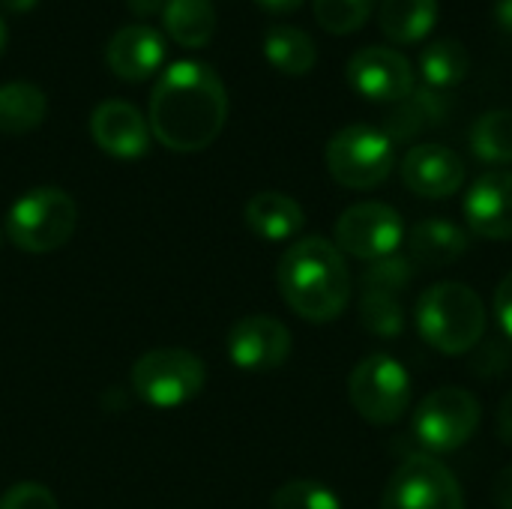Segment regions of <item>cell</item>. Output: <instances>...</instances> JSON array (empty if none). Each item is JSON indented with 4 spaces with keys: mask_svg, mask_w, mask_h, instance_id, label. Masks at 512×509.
Listing matches in <instances>:
<instances>
[{
    "mask_svg": "<svg viewBox=\"0 0 512 509\" xmlns=\"http://www.w3.org/2000/svg\"><path fill=\"white\" fill-rule=\"evenodd\" d=\"M378 24L396 45H417L438 24V0H381Z\"/></svg>",
    "mask_w": 512,
    "mask_h": 509,
    "instance_id": "ffe728a7",
    "label": "cell"
},
{
    "mask_svg": "<svg viewBox=\"0 0 512 509\" xmlns=\"http://www.w3.org/2000/svg\"><path fill=\"white\" fill-rule=\"evenodd\" d=\"M162 24L183 48H204L216 33L213 0H165Z\"/></svg>",
    "mask_w": 512,
    "mask_h": 509,
    "instance_id": "7402d4cb",
    "label": "cell"
},
{
    "mask_svg": "<svg viewBox=\"0 0 512 509\" xmlns=\"http://www.w3.org/2000/svg\"><path fill=\"white\" fill-rule=\"evenodd\" d=\"M276 282L294 315L312 324L336 321L351 303V273L336 243L303 237L279 261Z\"/></svg>",
    "mask_w": 512,
    "mask_h": 509,
    "instance_id": "7a4b0ae2",
    "label": "cell"
},
{
    "mask_svg": "<svg viewBox=\"0 0 512 509\" xmlns=\"http://www.w3.org/2000/svg\"><path fill=\"white\" fill-rule=\"evenodd\" d=\"M450 114V102L441 90H432V87H414V93L408 99H402L393 114L387 117V138L393 144H402V141H411L414 135L438 126L444 117Z\"/></svg>",
    "mask_w": 512,
    "mask_h": 509,
    "instance_id": "d6986e66",
    "label": "cell"
},
{
    "mask_svg": "<svg viewBox=\"0 0 512 509\" xmlns=\"http://www.w3.org/2000/svg\"><path fill=\"white\" fill-rule=\"evenodd\" d=\"M243 219L249 225V231L267 243H285L294 240L303 225H306V213L300 207V201H294L285 192H258L246 201L243 207Z\"/></svg>",
    "mask_w": 512,
    "mask_h": 509,
    "instance_id": "ac0fdd59",
    "label": "cell"
},
{
    "mask_svg": "<svg viewBox=\"0 0 512 509\" xmlns=\"http://www.w3.org/2000/svg\"><path fill=\"white\" fill-rule=\"evenodd\" d=\"M495 429H498V438L512 447V390L504 396V399H501V405H498Z\"/></svg>",
    "mask_w": 512,
    "mask_h": 509,
    "instance_id": "d6a6232c",
    "label": "cell"
},
{
    "mask_svg": "<svg viewBox=\"0 0 512 509\" xmlns=\"http://www.w3.org/2000/svg\"><path fill=\"white\" fill-rule=\"evenodd\" d=\"M471 54L456 36H438L420 51V78L432 90H453L468 78Z\"/></svg>",
    "mask_w": 512,
    "mask_h": 509,
    "instance_id": "44dd1931",
    "label": "cell"
},
{
    "mask_svg": "<svg viewBox=\"0 0 512 509\" xmlns=\"http://www.w3.org/2000/svg\"><path fill=\"white\" fill-rule=\"evenodd\" d=\"M495 318L504 330V336L512 339V273H507L495 291Z\"/></svg>",
    "mask_w": 512,
    "mask_h": 509,
    "instance_id": "4dcf8cb0",
    "label": "cell"
},
{
    "mask_svg": "<svg viewBox=\"0 0 512 509\" xmlns=\"http://www.w3.org/2000/svg\"><path fill=\"white\" fill-rule=\"evenodd\" d=\"M348 399L354 411L372 426H393L405 417L414 399V384L405 366L390 354L363 357L348 378Z\"/></svg>",
    "mask_w": 512,
    "mask_h": 509,
    "instance_id": "52a82bcc",
    "label": "cell"
},
{
    "mask_svg": "<svg viewBox=\"0 0 512 509\" xmlns=\"http://www.w3.org/2000/svg\"><path fill=\"white\" fill-rule=\"evenodd\" d=\"M3 48H6V24L0 18V54H3Z\"/></svg>",
    "mask_w": 512,
    "mask_h": 509,
    "instance_id": "74e56055",
    "label": "cell"
},
{
    "mask_svg": "<svg viewBox=\"0 0 512 509\" xmlns=\"http://www.w3.org/2000/svg\"><path fill=\"white\" fill-rule=\"evenodd\" d=\"M96 147L114 159H138L150 150V123L126 99H105L90 114Z\"/></svg>",
    "mask_w": 512,
    "mask_h": 509,
    "instance_id": "5bb4252c",
    "label": "cell"
},
{
    "mask_svg": "<svg viewBox=\"0 0 512 509\" xmlns=\"http://www.w3.org/2000/svg\"><path fill=\"white\" fill-rule=\"evenodd\" d=\"M258 3L270 12H294L303 0H258Z\"/></svg>",
    "mask_w": 512,
    "mask_h": 509,
    "instance_id": "d590c367",
    "label": "cell"
},
{
    "mask_svg": "<svg viewBox=\"0 0 512 509\" xmlns=\"http://www.w3.org/2000/svg\"><path fill=\"white\" fill-rule=\"evenodd\" d=\"M471 153L486 165L512 162V111L495 108L474 120L471 126Z\"/></svg>",
    "mask_w": 512,
    "mask_h": 509,
    "instance_id": "d4e9b609",
    "label": "cell"
},
{
    "mask_svg": "<svg viewBox=\"0 0 512 509\" xmlns=\"http://www.w3.org/2000/svg\"><path fill=\"white\" fill-rule=\"evenodd\" d=\"M381 509H465L456 474L429 453L408 456L390 477Z\"/></svg>",
    "mask_w": 512,
    "mask_h": 509,
    "instance_id": "9c48e42d",
    "label": "cell"
},
{
    "mask_svg": "<svg viewBox=\"0 0 512 509\" xmlns=\"http://www.w3.org/2000/svg\"><path fill=\"white\" fill-rule=\"evenodd\" d=\"M126 6H129V12H132V15H138V18H150V15H156V12H162V9H165V0H126Z\"/></svg>",
    "mask_w": 512,
    "mask_h": 509,
    "instance_id": "836d02e7",
    "label": "cell"
},
{
    "mask_svg": "<svg viewBox=\"0 0 512 509\" xmlns=\"http://www.w3.org/2000/svg\"><path fill=\"white\" fill-rule=\"evenodd\" d=\"M330 177L345 189H375L396 168V144L384 129L354 123L339 129L324 150Z\"/></svg>",
    "mask_w": 512,
    "mask_h": 509,
    "instance_id": "5b68a950",
    "label": "cell"
},
{
    "mask_svg": "<svg viewBox=\"0 0 512 509\" xmlns=\"http://www.w3.org/2000/svg\"><path fill=\"white\" fill-rule=\"evenodd\" d=\"M228 357L246 372H273L291 357V330L273 315H246L228 333Z\"/></svg>",
    "mask_w": 512,
    "mask_h": 509,
    "instance_id": "7c38bea8",
    "label": "cell"
},
{
    "mask_svg": "<svg viewBox=\"0 0 512 509\" xmlns=\"http://www.w3.org/2000/svg\"><path fill=\"white\" fill-rule=\"evenodd\" d=\"M0 509H60L57 498L39 483H15L3 492Z\"/></svg>",
    "mask_w": 512,
    "mask_h": 509,
    "instance_id": "f546056e",
    "label": "cell"
},
{
    "mask_svg": "<svg viewBox=\"0 0 512 509\" xmlns=\"http://www.w3.org/2000/svg\"><path fill=\"white\" fill-rule=\"evenodd\" d=\"M468 228L486 240H512V171H486L462 201Z\"/></svg>",
    "mask_w": 512,
    "mask_h": 509,
    "instance_id": "9a60e30c",
    "label": "cell"
},
{
    "mask_svg": "<svg viewBox=\"0 0 512 509\" xmlns=\"http://www.w3.org/2000/svg\"><path fill=\"white\" fill-rule=\"evenodd\" d=\"M495 21L504 33L512 36V0H498L495 3Z\"/></svg>",
    "mask_w": 512,
    "mask_h": 509,
    "instance_id": "e575fe53",
    "label": "cell"
},
{
    "mask_svg": "<svg viewBox=\"0 0 512 509\" xmlns=\"http://www.w3.org/2000/svg\"><path fill=\"white\" fill-rule=\"evenodd\" d=\"M78 225V207L72 195L57 186H39L24 192L6 213V240L30 255L57 252L69 243Z\"/></svg>",
    "mask_w": 512,
    "mask_h": 509,
    "instance_id": "277c9868",
    "label": "cell"
},
{
    "mask_svg": "<svg viewBox=\"0 0 512 509\" xmlns=\"http://www.w3.org/2000/svg\"><path fill=\"white\" fill-rule=\"evenodd\" d=\"M264 54L267 60L285 72V75H306L318 63V45L315 39L291 24H276L264 36Z\"/></svg>",
    "mask_w": 512,
    "mask_h": 509,
    "instance_id": "cb8c5ba5",
    "label": "cell"
},
{
    "mask_svg": "<svg viewBox=\"0 0 512 509\" xmlns=\"http://www.w3.org/2000/svg\"><path fill=\"white\" fill-rule=\"evenodd\" d=\"M492 504H495V509H512V465L495 474V480H492Z\"/></svg>",
    "mask_w": 512,
    "mask_h": 509,
    "instance_id": "1f68e13d",
    "label": "cell"
},
{
    "mask_svg": "<svg viewBox=\"0 0 512 509\" xmlns=\"http://www.w3.org/2000/svg\"><path fill=\"white\" fill-rule=\"evenodd\" d=\"M414 279V264L408 255H387L378 261H369L363 273V294H390L399 297Z\"/></svg>",
    "mask_w": 512,
    "mask_h": 509,
    "instance_id": "484cf974",
    "label": "cell"
},
{
    "mask_svg": "<svg viewBox=\"0 0 512 509\" xmlns=\"http://www.w3.org/2000/svg\"><path fill=\"white\" fill-rule=\"evenodd\" d=\"M228 120V93L216 69L201 60L168 66L150 96V135L174 153L210 147Z\"/></svg>",
    "mask_w": 512,
    "mask_h": 509,
    "instance_id": "6da1fadb",
    "label": "cell"
},
{
    "mask_svg": "<svg viewBox=\"0 0 512 509\" xmlns=\"http://www.w3.org/2000/svg\"><path fill=\"white\" fill-rule=\"evenodd\" d=\"M483 408L471 390L438 387L414 411V435L429 456L462 450L480 429Z\"/></svg>",
    "mask_w": 512,
    "mask_h": 509,
    "instance_id": "ba28073f",
    "label": "cell"
},
{
    "mask_svg": "<svg viewBox=\"0 0 512 509\" xmlns=\"http://www.w3.org/2000/svg\"><path fill=\"white\" fill-rule=\"evenodd\" d=\"M207 384V366L183 348H156L135 360L132 387L150 408L171 411L192 402Z\"/></svg>",
    "mask_w": 512,
    "mask_h": 509,
    "instance_id": "8992f818",
    "label": "cell"
},
{
    "mask_svg": "<svg viewBox=\"0 0 512 509\" xmlns=\"http://www.w3.org/2000/svg\"><path fill=\"white\" fill-rule=\"evenodd\" d=\"M414 324L426 345L441 354H468L486 336V303L465 282H435L429 285L414 309Z\"/></svg>",
    "mask_w": 512,
    "mask_h": 509,
    "instance_id": "3957f363",
    "label": "cell"
},
{
    "mask_svg": "<svg viewBox=\"0 0 512 509\" xmlns=\"http://www.w3.org/2000/svg\"><path fill=\"white\" fill-rule=\"evenodd\" d=\"M360 321L378 339H396L405 330V309H402L399 297L363 294L360 297Z\"/></svg>",
    "mask_w": 512,
    "mask_h": 509,
    "instance_id": "83f0119b",
    "label": "cell"
},
{
    "mask_svg": "<svg viewBox=\"0 0 512 509\" xmlns=\"http://www.w3.org/2000/svg\"><path fill=\"white\" fill-rule=\"evenodd\" d=\"M270 509H342V501L318 480H288L273 492Z\"/></svg>",
    "mask_w": 512,
    "mask_h": 509,
    "instance_id": "f1b7e54d",
    "label": "cell"
},
{
    "mask_svg": "<svg viewBox=\"0 0 512 509\" xmlns=\"http://www.w3.org/2000/svg\"><path fill=\"white\" fill-rule=\"evenodd\" d=\"M408 258L414 267H423V270H441V267H450L456 264L465 252H468V231L450 219H441V216H432V219H423L417 222L411 231H408Z\"/></svg>",
    "mask_w": 512,
    "mask_h": 509,
    "instance_id": "e0dca14e",
    "label": "cell"
},
{
    "mask_svg": "<svg viewBox=\"0 0 512 509\" xmlns=\"http://www.w3.org/2000/svg\"><path fill=\"white\" fill-rule=\"evenodd\" d=\"M345 78L354 87V93H360L363 99L387 102V105H399L417 87L411 60L387 45L360 48L345 66Z\"/></svg>",
    "mask_w": 512,
    "mask_h": 509,
    "instance_id": "8fae6325",
    "label": "cell"
},
{
    "mask_svg": "<svg viewBox=\"0 0 512 509\" xmlns=\"http://www.w3.org/2000/svg\"><path fill=\"white\" fill-rule=\"evenodd\" d=\"M168 54V45L162 39L159 30H153L150 24H129V27H120L108 48H105V60H108V69L123 78V81H144L150 78L162 60Z\"/></svg>",
    "mask_w": 512,
    "mask_h": 509,
    "instance_id": "2e32d148",
    "label": "cell"
},
{
    "mask_svg": "<svg viewBox=\"0 0 512 509\" xmlns=\"http://www.w3.org/2000/svg\"><path fill=\"white\" fill-rule=\"evenodd\" d=\"M336 246L342 255L360 261H378L396 255L405 243V222L399 210L381 201H363L348 207L336 219Z\"/></svg>",
    "mask_w": 512,
    "mask_h": 509,
    "instance_id": "30bf717a",
    "label": "cell"
},
{
    "mask_svg": "<svg viewBox=\"0 0 512 509\" xmlns=\"http://www.w3.org/2000/svg\"><path fill=\"white\" fill-rule=\"evenodd\" d=\"M402 183L420 198H450L465 186V159L444 144H417L402 159Z\"/></svg>",
    "mask_w": 512,
    "mask_h": 509,
    "instance_id": "4fadbf2b",
    "label": "cell"
},
{
    "mask_svg": "<svg viewBox=\"0 0 512 509\" xmlns=\"http://www.w3.org/2000/svg\"><path fill=\"white\" fill-rule=\"evenodd\" d=\"M48 114V99L33 81L0 84V132L24 135L33 132Z\"/></svg>",
    "mask_w": 512,
    "mask_h": 509,
    "instance_id": "603a6c76",
    "label": "cell"
},
{
    "mask_svg": "<svg viewBox=\"0 0 512 509\" xmlns=\"http://www.w3.org/2000/svg\"><path fill=\"white\" fill-rule=\"evenodd\" d=\"M0 6L6 12H30L36 6V0H0Z\"/></svg>",
    "mask_w": 512,
    "mask_h": 509,
    "instance_id": "8d00e7d4",
    "label": "cell"
},
{
    "mask_svg": "<svg viewBox=\"0 0 512 509\" xmlns=\"http://www.w3.org/2000/svg\"><path fill=\"white\" fill-rule=\"evenodd\" d=\"M315 21L333 33V36H345V33H354L360 30L372 9H375V0H315Z\"/></svg>",
    "mask_w": 512,
    "mask_h": 509,
    "instance_id": "4316f807",
    "label": "cell"
}]
</instances>
